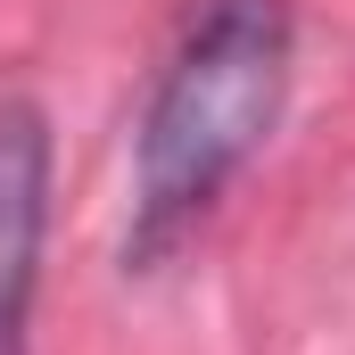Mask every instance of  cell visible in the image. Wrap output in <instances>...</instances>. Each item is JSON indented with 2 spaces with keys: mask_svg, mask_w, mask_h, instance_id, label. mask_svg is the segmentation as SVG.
Instances as JSON below:
<instances>
[{
  "mask_svg": "<svg viewBox=\"0 0 355 355\" xmlns=\"http://www.w3.org/2000/svg\"><path fill=\"white\" fill-rule=\"evenodd\" d=\"M297 67L289 0H207L174 42L149 91L141 149H132V257L157 265L182 232L207 223L223 182L240 174L281 124Z\"/></svg>",
  "mask_w": 355,
  "mask_h": 355,
  "instance_id": "1",
  "label": "cell"
},
{
  "mask_svg": "<svg viewBox=\"0 0 355 355\" xmlns=\"http://www.w3.org/2000/svg\"><path fill=\"white\" fill-rule=\"evenodd\" d=\"M42 232H50V124L33 99H0V355H25Z\"/></svg>",
  "mask_w": 355,
  "mask_h": 355,
  "instance_id": "2",
  "label": "cell"
}]
</instances>
